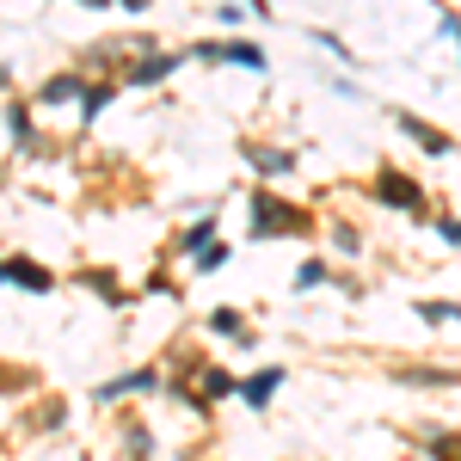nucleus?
I'll return each instance as SVG.
<instances>
[{
    "label": "nucleus",
    "instance_id": "4",
    "mask_svg": "<svg viewBox=\"0 0 461 461\" xmlns=\"http://www.w3.org/2000/svg\"><path fill=\"white\" fill-rule=\"evenodd\" d=\"M6 277H13V284H25V289H50V271H43V265H32V258L6 265Z\"/></svg>",
    "mask_w": 461,
    "mask_h": 461
},
{
    "label": "nucleus",
    "instance_id": "2",
    "mask_svg": "<svg viewBox=\"0 0 461 461\" xmlns=\"http://www.w3.org/2000/svg\"><path fill=\"white\" fill-rule=\"evenodd\" d=\"M197 56H203V62H240V68H265V56H258L252 43H197Z\"/></svg>",
    "mask_w": 461,
    "mask_h": 461
},
{
    "label": "nucleus",
    "instance_id": "1",
    "mask_svg": "<svg viewBox=\"0 0 461 461\" xmlns=\"http://www.w3.org/2000/svg\"><path fill=\"white\" fill-rule=\"evenodd\" d=\"M252 210H258V215H252V228H258V234H271V228H284V234H295V228L308 221V215H295L289 203H271V197H258Z\"/></svg>",
    "mask_w": 461,
    "mask_h": 461
},
{
    "label": "nucleus",
    "instance_id": "7",
    "mask_svg": "<svg viewBox=\"0 0 461 461\" xmlns=\"http://www.w3.org/2000/svg\"><path fill=\"white\" fill-rule=\"evenodd\" d=\"M252 160H258V173H289V167H295V160H289V154H271V148H258V154H252Z\"/></svg>",
    "mask_w": 461,
    "mask_h": 461
},
{
    "label": "nucleus",
    "instance_id": "3",
    "mask_svg": "<svg viewBox=\"0 0 461 461\" xmlns=\"http://www.w3.org/2000/svg\"><path fill=\"white\" fill-rule=\"evenodd\" d=\"M375 191H382L388 203H400V210H419V203H425V197H419V185H412V178H400V173H382Z\"/></svg>",
    "mask_w": 461,
    "mask_h": 461
},
{
    "label": "nucleus",
    "instance_id": "9",
    "mask_svg": "<svg viewBox=\"0 0 461 461\" xmlns=\"http://www.w3.org/2000/svg\"><path fill=\"white\" fill-rule=\"evenodd\" d=\"M74 93H80L74 80H50V86H43V99H74Z\"/></svg>",
    "mask_w": 461,
    "mask_h": 461
},
{
    "label": "nucleus",
    "instance_id": "8",
    "mask_svg": "<svg viewBox=\"0 0 461 461\" xmlns=\"http://www.w3.org/2000/svg\"><path fill=\"white\" fill-rule=\"evenodd\" d=\"M167 68H173V56H148L142 68H136V80H160Z\"/></svg>",
    "mask_w": 461,
    "mask_h": 461
},
{
    "label": "nucleus",
    "instance_id": "6",
    "mask_svg": "<svg viewBox=\"0 0 461 461\" xmlns=\"http://www.w3.org/2000/svg\"><path fill=\"white\" fill-rule=\"evenodd\" d=\"M400 123H406V130H412V136H419V142H425L430 154H449V142H443V136H437V130H425V123H419V117H400Z\"/></svg>",
    "mask_w": 461,
    "mask_h": 461
},
{
    "label": "nucleus",
    "instance_id": "5",
    "mask_svg": "<svg viewBox=\"0 0 461 461\" xmlns=\"http://www.w3.org/2000/svg\"><path fill=\"white\" fill-rule=\"evenodd\" d=\"M271 393H277V369H265V375H252V382H247V400H252V406H265Z\"/></svg>",
    "mask_w": 461,
    "mask_h": 461
}]
</instances>
